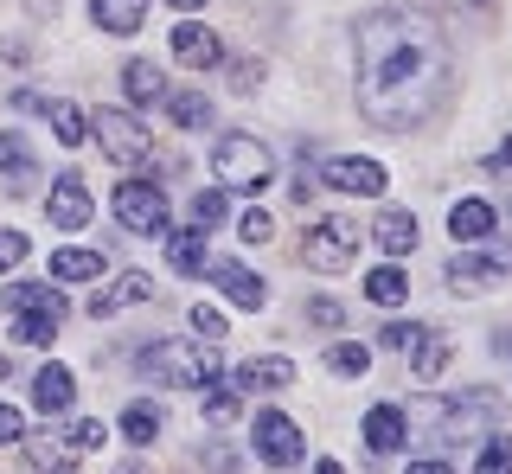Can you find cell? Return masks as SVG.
<instances>
[{
	"instance_id": "3957f363",
	"label": "cell",
	"mask_w": 512,
	"mask_h": 474,
	"mask_svg": "<svg viewBox=\"0 0 512 474\" xmlns=\"http://www.w3.org/2000/svg\"><path fill=\"white\" fill-rule=\"evenodd\" d=\"M141 378H154V385H173V391H192V385H212L218 378V359H212V346H186V340H154V346H141Z\"/></svg>"
},
{
	"instance_id": "60d3db41",
	"label": "cell",
	"mask_w": 512,
	"mask_h": 474,
	"mask_svg": "<svg viewBox=\"0 0 512 474\" xmlns=\"http://www.w3.org/2000/svg\"><path fill=\"white\" fill-rule=\"evenodd\" d=\"M20 436H26L20 410H13V404H0V442H20Z\"/></svg>"
},
{
	"instance_id": "f6af8a7d",
	"label": "cell",
	"mask_w": 512,
	"mask_h": 474,
	"mask_svg": "<svg viewBox=\"0 0 512 474\" xmlns=\"http://www.w3.org/2000/svg\"><path fill=\"white\" fill-rule=\"evenodd\" d=\"M167 7H180V13H192V7H205V0H167Z\"/></svg>"
},
{
	"instance_id": "30bf717a",
	"label": "cell",
	"mask_w": 512,
	"mask_h": 474,
	"mask_svg": "<svg viewBox=\"0 0 512 474\" xmlns=\"http://www.w3.org/2000/svg\"><path fill=\"white\" fill-rule=\"evenodd\" d=\"M327 186L333 193H352V199H378L384 193V167L365 161V154H340V161H327Z\"/></svg>"
},
{
	"instance_id": "f1b7e54d",
	"label": "cell",
	"mask_w": 512,
	"mask_h": 474,
	"mask_svg": "<svg viewBox=\"0 0 512 474\" xmlns=\"http://www.w3.org/2000/svg\"><path fill=\"white\" fill-rule=\"evenodd\" d=\"M410 353H416V378H442V366H448V340L442 334H429V327H423Z\"/></svg>"
},
{
	"instance_id": "d6a6232c",
	"label": "cell",
	"mask_w": 512,
	"mask_h": 474,
	"mask_svg": "<svg viewBox=\"0 0 512 474\" xmlns=\"http://www.w3.org/2000/svg\"><path fill=\"white\" fill-rule=\"evenodd\" d=\"M474 474H512V436H493L487 449H480V462Z\"/></svg>"
},
{
	"instance_id": "ac0fdd59",
	"label": "cell",
	"mask_w": 512,
	"mask_h": 474,
	"mask_svg": "<svg viewBox=\"0 0 512 474\" xmlns=\"http://www.w3.org/2000/svg\"><path fill=\"white\" fill-rule=\"evenodd\" d=\"M122 90H128V103H135V109H154L160 97H167V77H160L148 58H128V65H122Z\"/></svg>"
},
{
	"instance_id": "e0dca14e",
	"label": "cell",
	"mask_w": 512,
	"mask_h": 474,
	"mask_svg": "<svg viewBox=\"0 0 512 474\" xmlns=\"http://www.w3.org/2000/svg\"><path fill=\"white\" fill-rule=\"evenodd\" d=\"M167 263H173V276H205V263H212V250H205V231H199V225L173 231V237H167Z\"/></svg>"
},
{
	"instance_id": "52a82bcc",
	"label": "cell",
	"mask_w": 512,
	"mask_h": 474,
	"mask_svg": "<svg viewBox=\"0 0 512 474\" xmlns=\"http://www.w3.org/2000/svg\"><path fill=\"white\" fill-rule=\"evenodd\" d=\"M250 442H256V455H263L269 468H295L301 449H308V436H301L282 410H263V417H256V430H250Z\"/></svg>"
},
{
	"instance_id": "6da1fadb",
	"label": "cell",
	"mask_w": 512,
	"mask_h": 474,
	"mask_svg": "<svg viewBox=\"0 0 512 474\" xmlns=\"http://www.w3.org/2000/svg\"><path fill=\"white\" fill-rule=\"evenodd\" d=\"M448 84L442 39L410 13H372L359 26V109L378 129H410Z\"/></svg>"
},
{
	"instance_id": "277c9868",
	"label": "cell",
	"mask_w": 512,
	"mask_h": 474,
	"mask_svg": "<svg viewBox=\"0 0 512 474\" xmlns=\"http://www.w3.org/2000/svg\"><path fill=\"white\" fill-rule=\"evenodd\" d=\"M90 135L103 141V154L116 167H141L154 154V135H148V122H135L128 109H103V116H90Z\"/></svg>"
},
{
	"instance_id": "7a4b0ae2",
	"label": "cell",
	"mask_w": 512,
	"mask_h": 474,
	"mask_svg": "<svg viewBox=\"0 0 512 474\" xmlns=\"http://www.w3.org/2000/svg\"><path fill=\"white\" fill-rule=\"evenodd\" d=\"M212 173H218V186L224 193H263L269 180H276V154L263 148L256 135H218V148H212Z\"/></svg>"
},
{
	"instance_id": "7402d4cb",
	"label": "cell",
	"mask_w": 512,
	"mask_h": 474,
	"mask_svg": "<svg viewBox=\"0 0 512 474\" xmlns=\"http://www.w3.org/2000/svg\"><path fill=\"white\" fill-rule=\"evenodd\" d=\"M58 321H64V314H52V308H20V314H13V340H20V346H52Z\"/></svg>"
},
{
	"instance_id": "83f0119b",
	"label": "cell",
	"mask_w": 512,
	"mask_h": 474,
	"mask_svg": "<svg viewBox=\"0 0 512 474\" xmlns=\"http://www.w3.org/2000/svg\"><path fill=\"white\" fill-rule=\"evenodd\" d=\"M116 430H122L128 442H154V436H160V410L135 398V404H128V410H122V417H116Z\"/></svg>"
},
{
	"instance_id": "ab89813d",
	"label": "cell",
	"mask_w": 512,
	"mask_h": 474,
	"mask_svg": "<svg viewBox=\"0 0 512 474\" xmlns=\"http://www.w3.org/2000/svg\"><path fill=\"white\" fill-rule=\"evenodd\" d=\"M13 263H26V237L20 231H0V270H13Z\"/></svg>"
},
{
	"instance_id": "d4e9b609",
	"label": "cell",
	"mask_w": 512,
	"mask_h": 474,
	"mask_svg": "<svg viewBox=\"0 0 512 474\" xmlns=\"http://www.w3.org/2000/svg\"><path fill=\"white\" fill-rule=\"evenodd\" d=\"M103 276V250H58L52 257V282H96Z\"/></svg>"
},
{
	"instance_id": "7bdbcfd3",
	"label": "cell",
	"mask_w": 512,
	"mask_h": 474,
	"mask_svg": "<svg viewBox=\"0 0 512 474\" xmlns=\"http://www.w3.org/2000/svg\"><path fill=\"white\" fill-rule=\"evenodd\" d=\"M410 474H455L448 462H410Z\"/></svg>"
},
{
	"instance_id": "74e56055",
	"label": "cell",
	"mask_w": 512,
	"mask_h": 474,
	"mask_svg": "<svg viewBox=\"0 0 512 474\" xmlns=\"http://www.w3.org/2000/svg\"><path fill=\"white\" fill-rule=\"evenodd\" d=\"M237 231H244V237H250V244H263V237H269V231H276V218H269V212H256V205H250V212H244V218H237Z\"/></svg>"
},
{
	"instance_id": "2e32d148",
	"label": "cell",
	"mask_w": 512,
	"mask_h": 474,
	"mask_svg": "<svg viewBox=\"0 0 512 474\" xmlns=\"http://www.w3.org/2000/svg\"><path fill=\"white\" fill-rule=\"evenodd\" d=\"M365 442H372L378 455L404 449V442H410V417H404L397 404H378V410H365Z\"/></svg>"
},
{
	"instance_id": "836d02e7",
	"label": "cell",
	"mask_w": 512,
	"mask_h": 474,
	"mask_svg": "<svg viewBox=\"0 0 512 474\" xmlns=\"http://www.w3.org/2000/svg\"><path fill=\"white\" fill-rule=\"evenodd\" d=\"M192 225L212 237V231L224 225V193H199V199H192Z\"/></svg>"
},
{
	"instance_id": "ffe728a7",
	"label": "cell",
	"mask_w": 512,
	"mask_h": 474,
	"mask_svg": "<svg viewBox=\"0 0 512 474\" xmlns=\"http://www.w3.org/2000/svg\"><path fill=\"white\" fill-rule=\"evenodd\" d=\"M90 13H96V26H103V33H135L141 20H148V0H90Z\"/></svg>"
},
{
	"instance_id": "4dcf8cb0",
	"label": "cell",
	"mask_w": 512,
	"mask_h": 474,
	"mask_svg": "<svg viewBox=\"0 0 512 474\" xmlns=\"http://www.w3.org/2000/svg\"><path fill=\"white\" fill-rule=\"evenodd\" d=\"M167 116L180 129H199V122H212V103H205V90H180V97H167Z\"/></svg>"
},
{
	"instance_id": "b9f144b4",
	"label": "cell",
	"mask_w": 512,
	"mask_h": 474,
	"mask_svg": "<svg viewBox=\"0 0 512 474\" xmlns=\"http://www.w3.org/2000/svg\"><path fill=\"white\" fill-rule=\"evenodd\" d=\"M256 77H263V65H256V58H237V71H231V84H237V90H250V84H256Z\"/></svg>"
},
{
	"instance_id": "7c38bea8",
	"label": "cell",
	"mask_w": 512,
	"mask_h": 474,
	"mask_svg": "<svg viewBox=\"0 0 512 474\" xmlns=\"http://www.w3.org/2000/svg\"><path fill=\"white\" fill-rule=\"evenodd\" d=\"M173 58H180V65H192V71H212L218 65V33H205L199 20H180L173 26Z\"/></svg>"
},
{
	"instance_id": "bcb514c9",
	"label": "cell",
	"mask_w": 512,
	"mask_h": 474,
	"mask_svg": "<svg viewBox=\"0 0 512 474\" xmlns=\"http://www.w3.org/2000/svg\"><path fill=\"white\" fill-rule=\"evenodd\" d=\"M116 474H148V468H141V462H122V468H116Z\"/></svg>"
},
{
	"instance_id": "f35d334b",
	"label": "cell",
	"mask_w": 512,
	"mask_h": 474,
	"mask_svg": "<svg viewBox=\"0 0 512 474\" xmlns=\"http://www.w3.org/2000/svg\"><path fill=\"white\" fill-rule=\"evenodd\" d=\"M416 334H423V327H410V321H391V327H384V346H391V353H410V346H416Z\"/></svg>"
},
{
	"instance_id": "4316f807",
	"label": "cell",
	"mask_w": 512,
	"mask_h": 474,
	"mask_svg": "<svg viewBox=\"0 0 512 474\" xmlns=\"http://www.w3.org/2000/svg\"><path fill=\"white\" fill-rule=\"evenodd\" d=\"M327 372H340V378H365V372H372V346H359V340L327 346Z\"/></svg>"
},
{
	"instance_id": "603a6c76",
	"label": "cell",
	"mask_w": 512,
	"mask_h": 474,
	"mask_svg": "<svg viewBox=\"0 0 512 474\" xmlns=\"http://www.w3.org/2000/svg\"><path fill=\"white\" fill-rule=\"evenodd\" d=\"M0 308H7V314H20V308H52V314H64V295L52 289V282H13V289L0 295Z\"/></svg>"
},
{
	"instance_id": "5b68a950",
	"label": "cell",
	"mask_w": 512,
	"mask_h": 474,
	"mask_svg": "<svg viewBox=\"0 0 512 474\" xmlns=\"http://www.w3.org/2000/svg\"><path fill=\"white\" fill-rule=\"evenodd\" d=\"M109 205H116V218H122V225L135 231V237H154V231H167V193H160L154 180H122Z\"/></svg>"
},
{
	"instance_id": "ee69618b",
	"label": "cell",
	"mask_w": 512,
	"mask_h": 474,
	"mask_svg": "<svg viewBox=\"0 0 512 474\" xmlns=\"http://www.w3.org/2000/svg\"><path fill=\"white\" fill-rule=\"evenodd\" d=\"M314 474H346V468L340 462H314Z\"/></svg>"
},
{
	"instance_id": "5bb4252c",
	"label": "cell",
	"mask_w": 512,
	"mask_h": 474,
	"mask_svg": "<svg viewBox=\"0 0 512 474\" xmlns=\"http://www.w3.org/2000/svg\"><path fill=\"white\" fill-rule=\"evenodd\" d=\"M135 302H154V276H141V270H128L116 289H103V295H90V314L96 321H109V314H122V308H135Z\"/></svg>"
},
{
	"instance_id": "cb8c5ba5",
	"label": "cell",
	"mask_w": 512,
	"mask_h": 474,
	"mask_svg": "<svg viewBox=\"0 0 512 474\" xmlns=\"http://www.w3.org/2000/svg\"><path fill=\"white\" fill-rule=\"evenodd\" d=\"M45 116H52V135L64 141V148H77V141H90V116H84V109H77L71 97L45 103Z\"/></svg>"
},
{
	"instance_id": "c3c4849f",
	"label": "cell",
	"mask_w": 512,
	"mask_h": 474,
	"mask_svg": "<svg viewBox=\"0 0 512 474\" xmlns=\"http://www.w3.org/2000/svg\"><path fill=\"white\" fill-rule=\"evenodd\" d=\"M7 372H13V366H7V353H0V378H7Z\"/></svg>"
},
{
	"instance_id": "484cf974",
	"label": "cell",
	"mask_w": 512,
	"mask_h": 474,
	"mask_svg": "<svg viewBox=\"0 0 512 474\" xmlns=\"http://www.w3.org/2000/svg\"><path fill=\"white\" fill-rule=\"evenodd\" d=\"M365 295H372L378 308H397V302H404V295H410V276L397 270V263H378V270L365 276Z\"/></svg>"
},
{
	"instance_id": "9a60e30c",
	"label": "cell",
	"mask_w": 512,
	"mask_h": 474,
	"mask_svg": "<svg viewBox=\"0 0 512 474\" xmlns=\"http://www.w3.org/2000/svg\"><path fill=\"white\" fill-rule=\"evenodd\" d=\"M71 398H77V378L64 366H39V372H32V404H39L45 417H64Z\"/></svg>"
},
{
	"instance_id": "8d00e7d4",
	"label": "cell",
	"mask_w": 512,
	"mask_h": 474,
	"mask_svg": "<svg viewBox=\"0 0 512 474\" xmlns=\"http://www.w3.org/2000/svg\"><path fill=\"white\" fill-rule=\"evenodd\" d=\"M301 314H308L314 327H340V321H346V308H340V302H327V295H314V302L301 308Z\"/></svg>"
},
{
	"instance_id": "f546056e",
	"label": "cell",
	"mask_w": 512,
	"mask_h": 474,
	"mask_svg": "<svg viewBox=\"0 0 512 474\" xmlns=\"http://www.w3.org/2000/svg\"><path fill=\"white\" fill-rule=\"evenodd\" d=\"M0 173H7L13 186H26V180H32V154H26V141H20V135H7V129H0Z\"/></svg>"
},
{
	"instance_id": "d6986e66",
	"label": "cell",
	"mask_w": 512,
	"mask_h": 474,
	"mask_svg": "<svg viewBox=\"0 0 512 474\" xmlns=\"http://www.w3.org/2000/svg\"><path fill=\"white\" fill-rule=\"evenodd\" d=\"M237 385H244V391H282V385H295V366H288L282 353L244 359V366H237Z\"/></svg>"
},
{
	"instance_id": "8992f818",
	"label": "cell",
	"mask_w": 512,
	"mask_h": 474,
	"mask_svg": "<svg viewBox=\"0 0 512 474\" xmlns=\"http://www.w3.org/2000/svg\"><path fill=\"white\" fill-rule=\"evenodd\" d=\"M352 257H359V225L352 218H320V225L308 231V263L327 276L352 270Z\"/></svg>"
},
{
	"instance_id": "1f68e13d",
	"label": "cell",
	"mask_w": 512,
	"mask_h": 474,
	"mask_svg": "<svg viewBox=\"0 0 512 474\" xmlns=\"http://www.w3.org/2000/svg\"><path fill=\"white\" fill-rule=\"evenodd\" d=\"M103 423H96V417H77L71 423V430H64V449H71V455H84V449H103Z\"/></svg>"
},
{
	"instance_id": "44dd1931",
	"label": "cell",
	"mask_w": 512,
	"mask_h": 474,
	"mask_svg": "<svg viewBox=\"0 0 512 474\" xmlns=\"http://www.w3.org/2000/svg\"><path fill=\"white\" fill-rule=\"evenodd\" d=\"M372 237H378L384 257H410V250H416V218L410 212H384L372 225Z\"/></svg>"
},
{
	"instance_id": "7dc6e473",
	"label": "cell",
	"mask_w": 512,
	"mask_h": 474,
	"mask_svg": "<svg viewBox=\"0 0 512 474\" xmlns=\"http://www.w3.org/2000/svg\"><path fill=\"white\" fill-rule=\"evenodd\" d=\"M493 346H500V353H512V334H500V340H493Z\"/></svg>"
},
{
	"instance_id": "e575fe53",
	"label": "cell",
	"mask_w": 512,
	"mask_h": 474,
	"mask_svg": "<svg viewBox=\"0 0 512 474\" xmlns=\"http://www.w3.org/2000/svg\"><path fill=\"white\" fill-rule=\"evenodd\" d=\"M192 334H199L205 346H218L224 334H231V327H224V314H218V308H205V302H199V308H192Z\"/></svg>"
},
{
	"instance_id": "4fadbf2b",
	"label": "cell",
	"mask_w": 512,
	"mask_h": 474,
	"mask_svg": "<svg viewBox=\"0 0 512 474\" xmlns=\"http://www.w3.org/2000/svg\"><path fill=\"white\" fill-rule=\"evenodd\" d=\"M493 225H500V212L487 199H455V212H448V237L455 244H480V237H493Z\"/></svg>"
},
{
	"instance_id": "8fae6325",
	"label": "cell",
	"mask_w": 512,
	"mask_h": 474,
	"mask_svg": "<svg viewBox=\"0 0 512 474\" xmlns=\"http://www.w3.org/2000/svg\"><path fill=\"white\" fill-rule=\"evenodd\" d=\"M212 282H218V295H231V302H237V308H250V314L269 302V282H263V276H250L237 257H218V263H212Z\"/></svg>"
},
{
	"instance_id": "9c48e42d",
	"label": "cell",
	"mask_w": 512,
	"mask_h": 474,
	"mask_svg": "<svg viewBox=\"0 0 512 474\" xmlns=\"http://www.w3.org/2000/svg\"><path fill=\"white\" fill-rule=\"evenodd\" d=\"M90 205H96V199H90V180H84V173H58L45 212H52L58 231H84V225H90Z\"/></svg>"
},
{
	"instance_id": "d590c367",
	"label": "cell",
	"mask_w": 512,
	"mask_h": 474,
	"mask_svg": "<svg viewBox=\"0 0 512 474\" xmlns=\"http://www.w3.org/2000/svg\"><path fill=\"white\" fill-rule=\"evenodd\" d=\"M237 410H244V404H237V391H205V417H212V423H237Z\"/></svg>"
},
{
	"instance_id": "ba28073f",
	"label": "cell",
	"mask_w": 512,
	"mask_h": 474,
	"mask_svg": "<svg viewBox=\"0 0 512 474\" xmlns=\"http://www.w3.org/2000/svg\"><path fill=\"white\" fill-rule=\"evenodd\" d=\"M506 270H512V244H493V257H455L442 276H448L455 295H480V289H493Z\"/></svg>"
}]
</instances>
